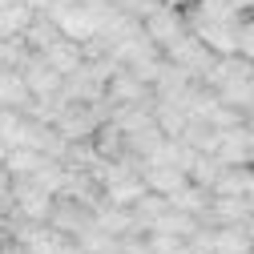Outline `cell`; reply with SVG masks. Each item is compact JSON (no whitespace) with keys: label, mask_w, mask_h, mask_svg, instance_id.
<instances>
[{"label":"cell","mask_w":254,"mask_h":254,"mask_svg":"<svg viewBox=\"0 0 254 254\" xmlns=\"http://www.w3.org/2000/svg\"><path fill=\"white\" fill-rule=\"evenodd\" d=\"M141 33L166 53L182 33H190V24H186V12H182L178 4H162V0H157V4L141 16Z\"/></svg>","instance_id":"obj_2"},{"label":"cell","mask_w":254,"mask_h":254,"mask_svg":"<svg viewBox=\"0 0 254 254\" xmlns=\"http://www.w3.org/2000/svg\"><path fill=\"white\" fill-rule=\"evenodd\" d=\"M0 113H4V105H0Z\"/></svg>","instance_id":"obj_28"},{"label":"cell","mask_w":254,"mask_h":254,"mask_svg":"<svg viewBox=\"0 0 254 254\" xmlns=\"http://www.w3.org/2000/svg\"><path fill=\"white\" fill-rule=\"evenodd\" d=\"M238 57L254 61V16H242V28H238Z\"/></svg>","instance_id":"obj_18"},{"label":"cell","mask_w":254,"mask_h":254,"mask_svg":"<svg viewBox=\"0 0 254 254\" xmlns=\"http://www.w3.org/2000/svg\"><path fill=\"white\" fill-rule=\"evenodd\" d=\"M230 4H234L242 16H250V12H254V0H230Z\"/></svg>","instance_id":"obj_20"},{"label":"cell","mask_w":254,"mask_h":254,"mask_svg":"<svg viewBox=\"0 0 254 254\" xmlns=\"http://www.w3.org/2000/svg\"><path fill=\"white\" fill-rule=\"evenodd\" d=\"M0 214H12V174H8V166H0Z\"/></svg>","instance_id":"obj_19"},{"label":"cell","mask_w":254,"mask_h":254,"mask_svg":"<svg viewBox=\"0 0 254 254\" xmlns=\"http://www.w3.org/2000/svg\"><path fill=\"white\" fill-rule=\"evenodd\" d=\"M33 4H12V8H0V37H20L28 20H33Z\"/></svg>","instance_id":"obj_16"},{"label":"cell","mask_w":254,"mask_h":254,"mask_svg":"<svg viewBox=\"0 0 254 254\" xmlns=\"http://www.w3.org/2000/svg\"><path fill=\"white\" fill-rule=\"evenodd\" d=\"M41 57L49 61V65H53L61 77H69V73H77V69H81V61H85V45H81V41H73V37H57Z\"/></svg>","instance_id":"obj_9"},{"label":"cell","mask_w":254,"mask_h":254,"mask_svg":"<svg viewBox=\"0 0 254 254\" xmlns=\"http://www.w3.org/2000/svg\"><path fill=\"white\" fill-rule=\"evenodd\" d=\"M0 73H4V65H0Z\"/></svg>","instance_id":"obj_29"},{"label":"cell","mask_w":254,"mask_h":254,"mask_svg":"<svg viewBox=\"0 0 254 254\" xmlns=\"http://www.w3.org/2000/svg\"><path fill=\"white\" fill-rule=\"evenodd\" d=\"M170 206H178V210H186V214H198V218H206V206H210V190L186 178V182L174 190V194H170Z\"/></svg>","instance_id":"obj_14"},{"label":"cell","mask_w":254,"mask_h":254,"mask_svg":"<svg viewBox=\"0 0 254 254\" xmlns=\"http://www.w3.org/2000/svg\"><path fill=\"white\" fill-rule=\"evenodd\" d=\"M20 77H24V85H28V93H33V97H41V93H57V89H61V81H65V77H61V73L49 65L41 53H33V57L24 61Z\"/></svg>","instance_id":"obj_8"},{"label":"cell","mask_w":254,"mask_h":254,"mask_svg":"<svg viewBox=\"0 0 254 254\" xmlns=\"http://www.w3.org/2000/svg\"><path fill=\"white\" fill-rule=\"evenodd\" d=\"M246 234H250V246H254V214L246 218Z\"/></svg>","instance_id":"obj_22"},{"label":"cell","mask_w":254,"mask_h":254,"mask_svg":"<svg viewBox=\"0 0 254 254\" xmlns=\"http://www.w3.org/2000/svg\"><path fill=\"white\" fill-rule=\"evenodd\" d=\"M145 242H149V250H153V254H174V250L182 246V238L162 234V230H145Z\"/></svg>","instance_id":"obj_17"},{"label":"cell","mask_w":254,"mask_h":254,"mask_svg":"<svg viewBox=\"0 0 254 254\" xmlns=\"http://www.w3.org/2000/svg\"><path fill=\"white\" fill-rule=\"evenodd\" d=\"M162 4H178V8H190L194 0H162Z\"/></svg>","instance_id":"obj_23"},{"label":"cell","mask_w":254,"mask_h":254,"mask_svg":"<svg viewBox=\"0 0 254 254\" xmlns=\"http://www.w3.org/2000/svg\"><path fill=\"white\" fill-rule=\"evenodd\" d=\"M214 250L218 254H254L246 222H226V226H214Z\"/></svg>","instance_id":"obj_13"},{"label":"cell","mask_w":254,"mask_h":254,"mask_svg":"<svg viewBox=\"0 0 254 254\" xmlns=\"http://www.w3.org/2000/svg\"><path fill=\"white\" fill-rule=\"evenodd\" d=\"M250 170H254V149H250Z\"/></svg>","instance_id":"obj_27"},{"label":"cell","mask_w":254,"mask_h":254,"mask_svg":"<svg viewBox=\"0 0 254 254\" xmlns=\"http://www.w3.org/2000/svg\"><path fill=\"white\" fill-rule=\"evenodd\" d=\"M137 166H141V178H145V186L153 190V194H166V198L174 194V190H178L186 178H190L182 166L166 162V157H141Z\"/></svg>","instance_id":"obj_7"},{"label":"cell","mask_w":254,"mask_h":254,"mask_svg":"<svg viewBox=\"0 0 254 254\" xmlns=\"http://www.w3.org/2000/svg\"><path fill=\"white\" fill-rule=\"evenodd\" d=\"M250 218V198H226V194H210L206 218L210 226H226V222H246Z\"/></svg>","instance_id":"obj_11"},{"label":"cell","mask_w":254,"mask_h":254,"mask_svg":"<svg viewBox=\"0 0 254 254\" xmlns=\"http://www.w3.org/2000/svg\"><path fill=\"white\" fill-rule=\"evenodd\" d=\"M28 101H33V93H28L20 69H4L0 73V105L4 109H28Z\"/></svg>","instance_id":"obj_15"},{"label":"cell","mask_w":254,"mask_h":254,"mask_svg":"<svg viewBox=\"0 0 254 254\" xmlns=\"http://www.w3.org/2000/svg\"><path fill=\"white\" fill-rule=\"evenodd\" d=\"M4 157H8V141L0 137V166H4Z\"/></svg>","instance_id":"obj_24"},{"label":"cell","mask_w":254,"mask_h":254,"mask_svg":"<svg viewBox=\"0 0 254 254\" xmlns=\"http://www.w3.org/2000/svg\"><path fill=\"white\" fill-rule=\"evenodd\" d=\"M105 101H109V109L113 105H145V101H153V89L137 77V73H129V69H113L109 73V81H105Z\"/></svg>","instance_id":"obj_5"},{"label":"cell","mask_w":254,"mask_h":254,"mask_svg":"<svg viewBox=\"0 0 254 254\" xmlns=\"http://www.w3.org/2000/svg\"><path fill=\"white\" fill-rule=\"evenodd\" d=\"M12 4H28V0H0V8H12Z\"/></svg>","instance_id":"obj_25"},{"label":"cell","mask_w":254,"mask_h":254,"mask_svg":"<svg viewBox=\"0 0 254 254\" xmlns=\"http://www.w3.org/2000/svg\"><path fill=\"white\" fill-rule=\"evenodd\" d=\"M174 254H194V250H190V246H186V242H182V246H178V250H174Z\"/></svg>","instance_id":"obj_26"},{"label":"cell","mask_w":254,"mask_h":254,"mask_svg":"<svg viewBox=\"0 0 254 254\" xmlns=\"http://www.w3.org/2000/svg\"><path fill=\"white\" fill-rule=\"evenodd\" d=\"M250 149H254V129H250L246 121L226 125V129H218L214 157H218L222 166H250Z\"/></svg>","instance_id":"obj_4"},{"label":"cell","mask_w":254,"mask_h":254,"mask_svg":"<svg viewBox=\"0 0 254 254\" xmlns=\"http://www.w3.org/2000/svg\"><path fill=\"white\" fill-rule=\"evenodd\" d=\"M250 16H254V12H250Z\"/></svg>","instance_id":"obj_31"},{"label":"cell","mask_w":254,"mask_h":254,"mask_svg":"<svg viewBox=\"0 0 254 254\" xmlns=\"http://www.w3.org/2000/svg\"><path fill=\"white\" fill-rule=\"evenodd\" d=\"M28 4H33V8H37V12H45V8H49V4H53V0H28Z\"/></svg>","instance_id":"obj_21"},{"label":"cell","mask_w":254,"mask_h":254,"mask_svg":"<svg viewBox=\"0 0 254 254\" xmlns=\"http://www.w3.org/2000/svg\"><path fill=\"white\" fill-rule=\"evenodd\" d=\"M214 254H218V250H214Z\"/></svg>","instance_id":"obj_30"},{"label":"cell","mask_w":254,"mask_h":254,"mask_svg":"<svg viewBox=\"0 0 254 254\" xmlns=\"http://www.w3.org/2000/svg\"><path fill=\"white\" fill-rule=\"evenodd\" d=\"M198 226H202V218H198V214H186V210H178V206H166V210H162V218H157L149 230H162V234H174V238H182V242H186Z\"/></svg>","instance_id":"obj_12"},{"label":"cell","mask_w":254,"mask_h":254,"mask_svg":"<svg viewBox=\"0 0 254 254\" xmlns=\"http://www.w3.org/2000/svg\"><path fill=\"white\" fill-rule=\"evenodd\" d=\"M222 105H234V109H250L254 105V61L238 57V53H226V57H214V65L206 73V81Z\"/></svg>","instance_id":"obj_1"},{"label":"cell","mask_w":254,"mask_h":254,"mask_svg":"<svg viewBox=\"0 0 254 254\" xmlns=\"http://www.w3.org/2000/svg\"><path fill=\"white\" fill-rule=\"evenodd\" d=\"M214 57H218V53L206 49L198 33H182V37L166 49V61H174L178 69H186L194 81H206V73H210V65H214Z\"/></svg>","instance_id":"obj_3"},{"label":"cell","mask_w":254,"mask_h":254,"mask_svg":"<svg viewBox=\"0 0 254 254\" xmlns=\"http://www.w3.org/2000/svg\"><path fill=\"white\" fill-rule=\"evenodd\" d=\"M49 226H57L61 234H69L73 242L93 226V210L89 206H81V202H73V198H65V194H57L53 198V210H49Z\"/></svg>","instance_id":"obj_6"},{"label":"cell","mask_w":254,"mask_h":254,"mask_svg":"<svg viewBox=\"0 0 254 254\" xmlns=\"http://www.w3.org/2000/svg\"><path fill=\"white\" fill-rule=\"evenodd\" d=\"M254 190V170L250 166H222L210 194H226V198H250Z\"/></svg>","instance_id":"obj_10"}]
</instances>
